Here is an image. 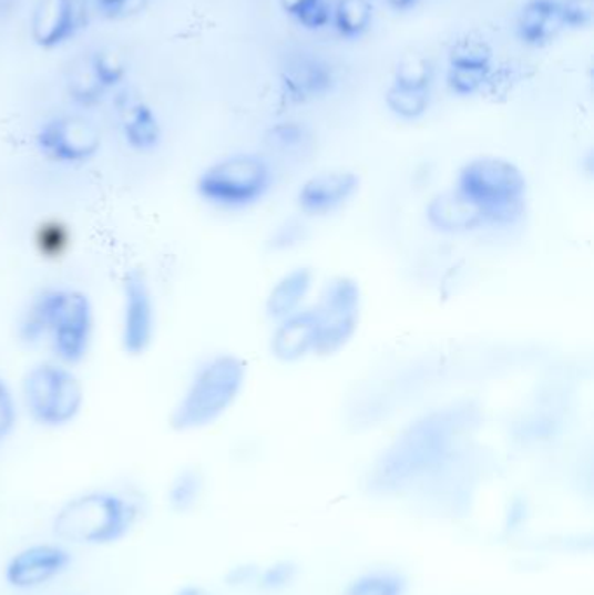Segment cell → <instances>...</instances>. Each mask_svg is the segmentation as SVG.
Masks as SVG:
<instances>
[{"label": "cell", "instance_id": "d4e9b609", "mask_svg": "<svg viewBox=\"0 0 594 595\" xmlns=\"http://www.w3.org/2000/svg\"><path fill=\"white\" fill-rule=\"evenodd\" d=\"M386 102L392 114L407 121H416L428 112L429 90H407L392 85L391 90L387 91Z\"/></svg>", "mask_w": 594, "mask_h": 595}, {"label": "cell", "instance_id": "f35d334b", "mask_svg": "<svg viewBox=\"0 0 594 595\" xmlns=\"http://www.w3.org/2000/svg\"><path fill=\"white\" fill-rule=\"evenodd\" d=\"M307 0H281L283 9L288 12L289 17H295L300 11L301 6L306 4Z\"/></svg>", "mask_w": 594, "mask_h": 595}, {"label": "cell", "instance_id": "ffe728a7", "mask_svg": "<svg viewBox=\"0 0 594 595\" xmlns=\"http://www.w3.org/2000/svg\"><path fill=\"white\" fill-rule=\"evenodd\" d=\"M408 579L396 570H371L356 576L344 595H407Z\"/></svg>", "mask_w": 594, "mask_h": 595}, {"label": "cell", "instance_id": "3957f363", "mask_svg": "<svg viewBox=\"0 0 594 595\" xmlns=\"http://www.w3.org/2000/svg\"><path fill=\"white\" fill-rule=\"evenodd\" d=\"M245 361L233 353L212 357L197 368L173 408L170 425L176 432H196L221 420L245 389Z\"/></svg>", "mask_w": 594, "mask_h": 595}, {"label": "cell", "instance_id": "4fadbf2b", "mask_svg": "<svg viewBox=\"0 0 594 595\" xmlns=\"http://www.w3.org/2000/svg\"><path fill=\"white\" fill-rule=\"evenodd\" d=\"M359 191V176L352 171H326L301 185L297 201L301 213L309 216L334 215Z\"/></svg>", "mask_w": 594, "mask_h": 595}, {"label": "cell", "instance_id": "b9f144b4", "mask_svg": "<svg viewBox=\"0 0 594 595\" xmlns=\"http://www.w3.org/2000/svg\"><path fill=\"white\" fill-rule=\"evenodd\" d=\"M121 0H96V4L100 6L103 12L111 11L114 6H117Z\"/></svg>", "mask_w": 594, "mask_h": 595}, {"label": "cell", "instance_id": "44dd1931", "mask_svg": "<svg viewBox=\"0 0 594 595\" xmlns=\"http://www.w3.org/2000/svg\"><path fill=\"white\" fill-rule=\"evenodd\" d=\"M373 20V8L368 0H338L331 21L335 29L346 39H356L370 29Z\"/></svg>", "mask_w": 594, "mask_h": 595}, {"label": "cell", "instance_id": "f1b7e54d", "mask_svg": "<svg viewBox=\"0 0 594 595\" xmlns=\"http://www.w3.org/2000/svg\"><path fill=\"white\" fill-rule=\"evenodd\" d=\"M298 567L291 561H277L258 573L257 584L265 592H281L291 587L297 578Z\"/></svg>", "mask_w": 594, "mask_h": 595}, {"label": "cell", "instance_id": "277c9868", "mask_svg": "<svg viewBox=\"0 0 594 595\" xmlns=\"http://www.w3.org/2000/svg\"><path fill=\"white\" fill-rule=\"evenodd\" d=\"M140 509L133 500L111 491L79 494L58 511L54 535L75 545H109L130 533Z\"/></svg>", "mask_w": 594, "mask_h": 595}, {"label": "cell", "instance_id": "4316f807", "mask_svg": "<svg viewBox=\"0 0 594 595\" xmlns=\"http://www.w3.org/2000/svg\"><path fill=\"white\" fill-rule=\"evenodd\" d=\"M90 61L94 75H96L105 91L114 90L117 85L123 84L124 79H126V63H124L123 57L112 51V49L99 51V53L90 58Z\"/></svg>", "mask_w": 594, "mask_h": 595}, {"label": "cell", "instance_id": "603a6c76", "mask_svg": "<svg viewBox=\"0 0 594 595\" xmlns=\"http://www.w3.org/2000/svg\"><path fill=\"white\" fill-rule=\"evenodd\" d=\"M204 482L199 472L194 469H185L176 475L172 482L167 499L173 511L185 514L192 511L196 503L199 502L201 493H203Z\"/></svg>", "mask_w": 594, "mask_h": 595}, {"label": "cell", "instance_id": "7a4b0ae2", "mask_svg": "<svg viewBox=\"0 0 594 595\" xmlns=\"http://www.w3.org/2000/svg\"><path fill=\"white\" fill-rule=\"evenodd\" d=\"M94 305L81 289L48 288L33 296L18 325L23 343L48 341L54 361L81 365L90 353L94 338Z\"/></svg>", "mask_w": 594, "mask_h": 595}, {"label": "cell", "instance_id": "e575fe53", "mask_svg": "<svg viewBox=\"0 0 594 595\" xmlns=\"http://www.w3.org/2000/svg\"><path fill=\"white\" fill-rule=\"evenodd\" d=\"M270 143L279 151L291 152L304 143V130L295 124H281L270 133Z\"/></svg>", "mask_w": 594, "mask_h": 595}, {"label": "cell", "instance_id": "7c38bea8", "mask_svg": "<svg viewBox=\"0 0 594 595\" xmlns=\"http://www.w3.org/2000/svg\"><path fill=\"white\" fill-rule=\"evenodd\" d=\"M72 563L69 551L58 545H33L18 552L6 566V579L18 591L42 587L66 572Z\"/></svg>", "mask_w": 594, "mask_h": 595}, {"label": "cell", "instance_id": "60d3db41", "mask_svg": "<svg viewBox=\"0 0 594 595\" xmlns=\"http://www.w3.org/2000/svg\"><path fill=\"white\" fill-rule=\"evenodd\" d=\"M176 595H212L204 588L196 587V585H188V587L180 588L178 594Z\"/></svg>", "mask_w": 594, "mask_h": 595}, {"label": "cell", "instance_id": "8992f818", "mask_svg": "<svg viewBox=\"0 0 594 595\" xmlns=\"http://www.w3.org/2000/svg\"><path fill=\"white\" fill-rule=\"evenodd\" d=\"M86 392L74 369L58 361L30 366L21 380L20 402L44 429H63L78 420Z\"/></svg>", "mask_w": 594, "mask_h": 595}, {"label": "cell", "instance_id": "d6a6232c", "mask_svg": "<svg viewBox=\"0 0 594 595\" xmlns=\"http://www.w3.org/2000/svg\"><path fill=\"white\" fill-rule=\"evenodd\" d=\"M294 18L306 29H322L331 21V6L328 0H307Z\"/></svg>", "mask_w": 594, "mask_h": 595}, {"label": "cell", "instance_id": "5bb4252c", "mask_svg": "<svg viewBox=\"0 0 594 595\" xmlns=\"http://www.w3.org/2000/svg\"><path fill=\"white\" fill-rule=\"evenodd\" d=\"M316 341H318V326L314 308L298 310L294 316L279 320V326L270 338V352L277 361L291 365L314 353Z\"/></svg>", "mask_w": 594, "mask_h": 595}, {"label": "cell", "instance_id": "9c48e42d", "mask_svg": "<svg viewBox=\"0 0 594 595\" xmlns=\"http://www.w3.org/2000/svg\"><path fill=\"white\" fill-rule=\"evenodd\" d=\"M35 145L51 163L82 166L102 151V133L86 115H57L39 127Z\"/></svg>", "mask_w": 594, "mask_h": 595}, {"label": "cell", "instance_id": "2e32d148", "mask_svg": "<svg viewBox=\"0 0 594 595\" xmlns=\"http://www.w3.org/2000/svg\"><path fill=\"white\" fill-rule=\"evenodd\" d=\"M426 213L432 227L450 234L477 230L487 225L478 207L472 206L468 198L462 197L457 191L436 195Z\"/></svg>", "mask_w": 594, "mask_h": 595}, {"label": "cell", "instance_id": "6da1fadb", "mask_svg": "<svg viewBox=\"0 0 594 595\" xmlns=\"http://www.w3.org/2000/svg\"><path fill=\"white\" fill-rule=\"evenodd\" d=\"M469 421L468 409L459 408L434 411L413 421L375 463L371 490L396 493L440 466Z\"/></svg>", "mask_w": 594, "mask_h": 595}, {"label": "cell", "instance_id": "e0dca14e", "mask_svg": "<svg viewBox=\"0 0 594 595\" xmlns=\"http://www.w3.org/2000/svg\"><path fill=\"white\" fill-rule=\"evenodd\" d=\"M563 29L560 0H529L518 18V35L530 45L553 41Z\"/></svg>", "mask_w": 594, "mask_h": 595}, {"label": "cell", "instance_id": "1f68e13d", "mask_svg": "<svg viewBox=\"0 0 594 595\" xmlns=\"http://www.w3.org/2000/svg\"><path fill=\"white\" fill-rule=\"evenodd\" d=\"M307 237V228L304 223L298 219H286L276 230L273 232L269 244L274 252H286L291 247L304 243Z\"/></svg>", "mask_w": 594, "mask_h": 595}, {"label": "cell", "instance_id": "30bf717a", "mask_svg": "<svg viewBox=\"0 0 594 595\" xmlns=\"http://www.w3.org/2000/svg\"><path fill=\"white\" fill-rule=\"evenodd\" d=\"M157 335V301L147 276L130 270L121 286V347L130 357L147 353Z\"/></svg>", "mask_w": 594, "mask_h": 595}, {"label": "cell", "instance_id": "ab89813d", "mask_svg": "<svg viewBox=\"0 0 594 595\" xmlns=\"http://www.w3.org/2000/svg\"><path fill=\"white\" fill-rule=\"evenodd\" d=\"M387 4L391 6L396 11H408L419 2V0H386Z\"/></svg>", "mask_w": 594, "mask_h": 595}, {"label": "cell", "instance_id": "484cf974", "mask_svg": "<svg viewBox=\"0 0 594 595\" xmlns=\"http://www.w3.org/2000/svg\"><path fill=\"white\" fill-rule=\"evenodd\" d=\"M432 81V69L428 58L422 54H404L396 69L395 85L407 90H429Z\"/></svg>", "mask_w": 594, "mask_h": 595}, {"label": "cell", "instance_id": "ba28073f", "mask_svg": "<svg viewBox=\"0 0 594 595\" xmlns=\"http://www.w3.org/2000/svg\"><path fill=\"white\" fill-rule=\"evenodd\" d=\"M318 341L314 353L335 356L346 349L358 331L361 319V288L350 277H335L322 288L316 307Z\"/></svg>", "mask_w": 594, "mask_h": 595}, {"label": "cell", "instance_id": "4dcf8cb0", "mask_svg": "<svg viewBox=\"0 0 594 595\" xmlns=\"http://www.w3.org/2000/svg\"><path fill=\"white\" fill-rule=\"evenodd\" d=\"M490 72L450 66V70H448V85L452 88L453 93L460 94V96H471V94L483 90Z\"/></svg>", "mask_w": 594, "mask_h": 595}, {"label": "cell", "instance_id": "d6986e66", "mask_svg": "<svg viewBox=\"0 0 594 595\" xmlns=\"http://www.w3.org/2000/svg\"><path fill=\"white\" fill-rule=\"evenodd\" d=\"M331 84L328 66L314 58H301L285 73L286 90L294 96L309 98L321 94Z\"/></svg>", "mask_w": 594, "mask_h": 595}, {"label": "cell", "instance_id": "8fae6325", "mask_svg": "<svg viewBox=\"0 0 594 595\" xmlns=\"http://www.w3.org/2000/svg\"><path fill=\"white\" fill-rule=\"evenodd\" d=\"M88 11V0H39L30 23L33 42L42 49L62 45L86 27Z\"/></svg>", "mask_w": 594, "mask_h": 595}, {"label": "cell", "instance_id": "836d02e7", "mask_svg": "<svg viewBox=\"0 0 594 595\" xmlns=\"http://www.w3.org/2000/svg\"><path fill=\"white\" fill-rule=\"evenodd\" d=\"M560 9L565 29H582L593 20V0H562Z\"/></svg>", "mask_w": 594, "mask_h": 595}, {"label": "cell", "instance_id": "5b68a950", "mask_svg": "<svg viewBox=\"0 0 594 595\" xmlns=\"http://www.w3.org/2000/svg\"><path fill=\"white\" fill-rule=\"evenodd\" d=\"M483 215L487 225H511L526 209V179L505 158H472L457 176V187Z\"/></svg>", "mask_w": 594, "mask_h": 595}, {"label": "cell", "instance_id": "8d00e7d4", "mask_svg": "<svg viewBox=\"0 0 594 595\" xmlns=\"http://www.w3.org/2000/svg\"><path fill=\"white\" fill-rule=\"evenodd\" d=\"M258 573H260V570L257 566H253V564H239V566L228 570L225 582L231 587H246V585L257 582Z\"/></svg>", "mask_w": 594, "mask_h": 595}, {"label": "cell", "instance_id": "74e56055", "mask_svg": "<svg viewBox=\"0 0 594 595\" xmlns=\"http://www.w3.org/2000/svg\"><path fill=\"white\" fill-rule=\"evenodd\" d=\"M148 0H121L117 6L106 12L111 18L136 17L143 9L147 8Z\"/></svg>", "mask_w": 594, "mask_h": 595}, {"label": "cell", "instance_id": "cb8c5ba5", "mask_svg": "<svg viewBox=\"0 0 594 595\" xmlns=\"http://www.w3.org/2000/svg\"><path fill=\"white\" fill-rule=\"evenodd\" d=\"M450 66L490 72L492 70V49L481 39L468 37L464 41H459L453 45L452 53H450Z\"/></svg>", "mask_w": 594, "mask_h": 595}, {"label": "cell", "instance_id": "9a60e30c", "mask_svg": "<svg viewBox=\"0 0 594 595\" xmlns=\"http://www.w3.org/2000/svg\"><path fill=\"white\" fill-rule=\"evenodd\" d=\"M119 121L124 142L142 154L154 152L163 140V127L154 110L140 100H126L119 105Z\"/></svg>", "mask_w": 594, "mask_h": 595}, {"label": "cell", "instance_id": "d590c367", "mask_svg": "<svg viewBox=\"0 0 594 595\" xmlns=\"http://www.w3.org/2000/svg\"><path fill=\"white\" fill-rule=\"evenodd\" d=\"M529 519V506L525 500L514 499L509 503L508 511L504 515V531L508 535H514L523 527Z\"/></svg>", "mask_w": 594, "mask_h": 595}, {"label": "cell", "instance_id": "52a82bcc", "mask_svg": "<svg viewBox=\"0 0 594 595\" xmlns=\"http://www.w3.org/2000/svg\"><path fill=\"white\" fill-rule=\"evenodd\" d=\"M273 185L269 163L257 154H236L209 164L196 182L204 203L221 209H245L257 204Z\"/></svg>", "mask_w": 594, "mask_h": 595}, {"label": "cell", "instance_id": "7402d4cb", "mask_svg": "<svg viewBox=\"0 0 594 595\" xmlns=\"http://www.w3.org/2000/svg\"><path fill=\"white\" fill-rule=\"evenodd\" d=\"M66 91H69L70 100H74L79 106H84V109L99 105L106 93L102 84H100L99 79H96V75H94L90 60L84 61V63L75 66L70 72L69 81H66Z\"/></svg>", "mask_w": 594, "mask_h": 595}, {"label": "cell", "instance_id": "ac0fdd59", "mask_svg": "<svg viewBox=\"0 0 594 595\" xmlns=\"http://www.w3.org/2000/svg\"><path fill=\"white\" fill-rule=\"evenodd\" d=\"M313 284L314 274L310 268L298 267L288 271L270 289L267 304H265V312L276 322L294 316L295 312L301 310V304L307 300Z\"/></svg>", "mask_w": 594, "mask_h": 595}, {"label": "cell", "instance_id": "f546056e", "mask_svg": "<svg viewBox=\"0 0 594 595\" xmlns=\"http://www.w3.org/2000/svg\"><path fill=\"white\" fill-rule=\"evenodd\" d=\"M20 420V399L9 386L6 378L0 377V442L14 432Z\"/></svg>", "mask_w": 594, "mask_h": 595}, {"label": "cell", "instance_id": "83f0119b", "mask_svg": "<svg viewBox=\"0 0 594 595\" xmlns=\"http://www.w3.org/2000/svg\"><path fill=\"white\" fill-rule=\"evenodd\" d=\"M35 244L45 258H60L70 246L69 228L58 222L42 223V227L35 235Z\"/></svg>", "mask_w": 594, "mask_h": 595}]
</instances>
